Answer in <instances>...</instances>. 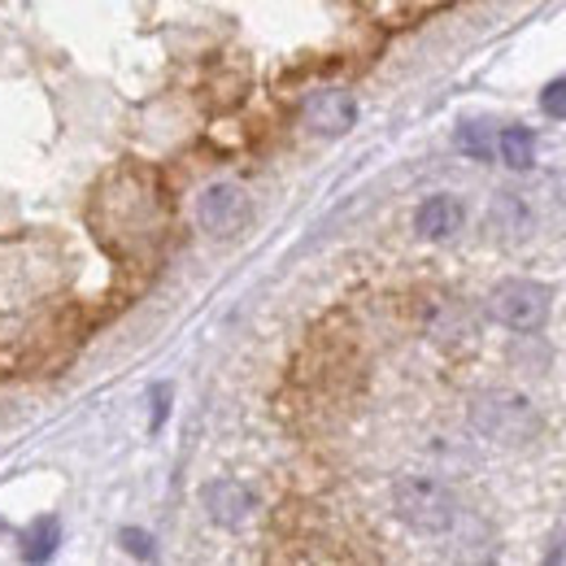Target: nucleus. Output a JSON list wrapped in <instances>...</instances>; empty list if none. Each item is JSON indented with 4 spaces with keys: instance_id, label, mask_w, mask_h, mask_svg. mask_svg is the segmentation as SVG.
<instances>
[{
    "instance_id": "nucleus-1",
    "label": "nucleus",
    "mask_w": 566,
    "mask_h": 566,
    "mask_svg": "<svg viewBox=\"0 0 566 566\" xmlns=\"http://www.w3.org/2000/svg\"><path fill=\"white\" fill-rule=\"evenodd\" d=\"M471 427L501 449H523V444L541 440L545 419L532 406V397H523L514 388H489L471 401Z\"/></svg>"
},
{
    "instance_id": "nucleus-2",
    "label": "nucleus",
    "mask_w": 566,
    "mask_h": 566,
    "mask_svg": "<svg viewBox=\"0 0 566 566\" xmlns=\"http://www.w3.org/2000/svg\"><path fill=\"white\" fill-rule=\"evenodd\" d=\"M392 514L419 536H449L462 505L453 489L436 475H401L392 484Z\"/></svg>"
},
{
    "instance_id": "nucleus-3",
    "label": "nucleus",
    "mask_w": 566,
    "mask_h": 566,
    "mask_svg": "<svg viewBox=\"0 0 566 566\" xmlns=\"http://www.w3.org/2000/svg\"><path fill=\"white\" fill-rule=\"evenodd\" d=\"M549 310H554V287L536 280H505L489 296V314L505 332H518V336L541 332L549 323Z\"/></svg>"
},
{
    "instance_id": "nucleus-4",
    "label": "nucleus",
    "mask_w": 566,
    "mask_h": 566,
    "mask_svg": "<svg viewBox=\"0 0 566 566\" xmlns=\"http://www.w3.org/2000/svg\"><path fill=\"white\" fill-rule=\"evenodd\" d=\"M419 323H423L427 340H436V345H444V349H453V345H462V340L475 336V318H471L467 301L444 296V292L427 296L423 310H419Z\"/></svg>"
},
{
    "instance_id": "nucleus-5",
    "label": "nucleus",
    "mask_w": 566,
    "mask_h": 566,
    "mask_svg": "<svg viewBox=\"0 0 566 566\" xmlns=\"http://www.w3.org/2000/svg\"><path fill=\"white\" fill-rule=\"evenodd\" d=\"M197 218H201V227L213 231V235H231L249 218V197L235 184H210L201 192V201H197Z\"/></svg>"
},
{
    "instance_id": "nucleus-6",
    "label": "nucleus",
    "mask_w": 566,
    "mask_h": 566,
    "mask_svg": "<svg viewBox=\"0 0 566 566\" xmlns=\"http://www.w3.org/2000/svg\"><path fill=\"white\" fill-rule=\"evenodd\" d=\"M305 123L318 132V136H345L357 123V101L340 87H323L305 101Z\"/></svg>"
},
{
    "instance_id": "nucleus-7",
    "label": "nucleus",
    "mask_w": 566,
    "mask_h": 566,
    "mask_svg": "<svg viewBox=\"0 0 566 566\" xmlns=\"http://www.w3.org/2000/svg\"><path fill=\"white\" fill-rule=\"evenodd\" d=\"M201 501H206V510H210V518L218 527H240L258 510L253 489L240 484V480H213V484H206Z\"/></svg>"
},
{
    "instance_id": "nucleus-8",
    "label": "nucleus",
    "mask_w": 566,
    "mask_h": 566,
    "mask_svg": "<svg viewBox=\"0 0 566 566\" xmlns=\"http://www.w3.org/2000/svg\"><path fill=\"white\" fill-rule=\"evenodd\" d=\"M462 222H467V206L458 197H449V192L427 197L423 206L415 210V231L423 240H453L462 231Z\"/></svg>"
},
{
    "instance_id": "nucleus-9",
    "label": "nucleus",
    "mask_w": 566,
    "mask_h": 566,
    "mask_svg": "<svg viewBox=\"0 0 566 566\" xmlns=\"http://www.w3.org/2000/svg\"><path fill=\"white\" fill-rule=\"evenodd\" d=\"M496 153H501L505 166L532 170V166H536V136H532L527 127H505L501 140H496Z\"/></svg>"
},
{
    "instance_id": "nucleus-10",
    "label": "nucleus",
    "mask_w": 566,
    "mask_h": 566,
    "mask_svg": "<svg viewBox=\"0 0 566 566\" xmlns=\"http://www.w3.org/2000/svg\"><path fill=\"white\" fill-rule=\"evenodd\" d=\"M53 549H57V523L53 518H35L27 527V536H22V558L27 563H49Z\"/></svg>"
},
{
    "instance_id": "nucleus-11",
    "label": "nucleus",
    "mask_w": 566,
    "mask_h": 566,
    "mask_svg": "<svg viewBox=\"0 0 566 566\" xmlns=\"http://www.w3.org/2000/svg\"><path fill=\"white\" fill-rule=\"evenodd\" d=\"M458 148H462L467 157H475V161H489V157H493V136H489L480 123H462V127H458Z\"/></svg>"
},
{
    "instance_id": "nucleus-12",
    "label": "nucleus",
    "mask_w": 566,
    "mask_h": 566,
    "mask_svg": "<svg viewBox=\"0 0 566 566\" xmlns=\"http://www.w3.org/2000/svg\"><path fill=\"white\" fill-rule=\"evenodd\" d=\"M541 109L549 118H566V78H554L545 92H541Z\"/></svg>"
},
{
    "instance_id": "nucleus-13",
    "label": "nucleus",
    "mask_w": 566,
    "mask_h": 566,
    "mask_svg": "<svg viewBox=\"0 0 566 566\" xmlns=\"http://www.w3.org/2000/svg\"><path fill=\"white\" fill-rule=\"evenodd\" d=\"M123 545H127L136 558H153V541H148L144 532H136V527H123Z\"/></svg>"
},
{
    "instance_id": "nucleus-14",
    "label": "nucleus",
    "mask_w": 566,
    "mask_h": 566,
    "mask_svg": "<svg viewBox=\"0 0 566 566\" xmlns=\"http://www.w3.org/2000/svg\"><path fill=\"white\" fill-rule=\"evenodd\" d=\"M166 401H170V388L161 384V388L153 392V431H157V427L166 423Z\"/></svg>"
}]
</instances>
